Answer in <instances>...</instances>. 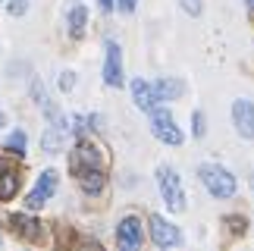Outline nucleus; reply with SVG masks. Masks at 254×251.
Listing matches in <instances>:
<instances>
[{
	"label": "nucleus",
	"instance_id": "4",
	"mask_svg": "<svg viewBox=\"0 0 254 251\" xmlns=\"http://www.w3.org/2000/svg\"><path fill=\"white\" fill-rule=\"evenodd\" d=\"M57 191V173L54 170H44L41 173V179H38V186L28 191V198H25V207L28 210H38V207H44V201L51 198Z\"/></svg>",
	"mask_w": 254,
	"mask_h": 251
},
{
	"label": "nucleus",
	"instance_id": "1",
	"mask_svg": "<svg viewBox=\"0 0 254 251\" xmlns=\"http://www.w3.org/2000/svg\"><path fill=\"white\" fill-rule=\"evenodd\" d=\"M198 173H201L204 188H207L213 198H232L236 195V176H232L229 170L217 167V163H204Z\"/></svg>",
	"mask_w": 254,
	"mask_h": 251
},
{
	"label": "nucleus",
	"instance_id": "18",
	"mask_svg": "<svg viewBox=\"0 0 254 251\" xmlns=\"http://www.w3.org/2000/svg\"><path fill=\"white\" fill-rule=\"evenodd\" d=\"M191 132L198 135V138L204 135V113H194V117H191Z\"/></svg>",
	"mask_w": 254,
	"mask_h": 251
},
{
	"label": "nucleus",
	"instance_id": "14",
	"mask_svg": "<svg viewBox=\"0 0 254 251\" xmlns=\"http://www.w3.org/2000/svg\"><path fill=\"white\" fill-rule=\"evenodd\" d=\"M41 144H44V151H47V154H57V151L63 148V129H60V126H54L51 132H44Z\"/></svg>",
	"mask_w": 254,
	"mask_h": 251
},
{
	"label": "nucleus",
	"instance_id": "21",
	"mask_svg": "<svg viewBox=\"0 0 254 251\" xmlns=\"http://www.w3.org/2000/svg\"><path fill=\"white\" fill-rule=\"evenodd\" d=\"M72 85H75V75H72V72H63V79H60V88H63V91H69Z\"/></svg>",
	"mask_w": 254,
	"mask_h": 251
},
{
	"label": "nucleus",
	"instance_id": "24",
	"mask_svg": "<svg viewBox=\"0 0 254 251\" xmlns=\"http://www.w3.org/2000/svg\"><path fill=\"white\" fill-rule=\"evenodd\" d=\"M248 6H251V9H254V0H248Z\"/></svg>",
	"mask_w": 254,
	"mask_h": 251
},
{
	"label": "nucleus",
	"instance_id": "11",
	"mask_svg": "<svg viewBox=\"0 0 254 251\" xmlns=\"http://www.w3.org/2000/svg\"><path fill=\"white\" fill-rule=\"evenodd\" d=\"M82 188H85V195H97V191L104 188V173L91 167V170H85L82 173Z\"/></svg>",
	"mask_w": 254,
	"mask_h": 251
},
{
	"label": "nucleus",
	"instance_id": "22",
	"mask_svg": "<svg viewBox=\"0 0 254 251\" xmlns=\"http://www.w3.org/2000/svg\"><path fill=\"white\" fill-rule=\"evenodd\" d=\"M135 3H138V0H116V6H120L123 13H135Z\"/></svg>",
	"mask_w": 254,
	"mask_h": 251
},
{
	"label": "nucleus",
	"instance_id": "13",
	"mask_svg": "<svg viewBox=\"0 0 254 251\" xmlns=\"http://www.w3.org/2000/svg\"><path fill=\"white\" fill-rule=\"evenodd\" d=\"M16 191H19V176L6 170L3 176H0V201H9V198L16 195Z\"/></svg>",
	"mask_w": 254,
	"mask_h": 251
},
{
	"label": "nucleus",
	"instance_id": "10",
	"mask_svg": "<svg viewBox=\"0 0 254 251\" xmlns=\"http://www.w3.org/2000/svg\"><path fill=\"white\" fill-rule=\"evenodd\" d=\"M154 91H157L160 101H176L179 94H185V82H179V79H160L157 85H154Z\"/></svg>",
	"mask_w": 254,
	"mask_h": 251
},
{
	"label": "nucleus",
	"instance_id": "20",
	"mask_svg": "<svg viewBox=\"0 0 254 251\" xmlns=\"http://www.w3.org/2000/svg\"><path fill=\"white\" fill-rule=\"evenodd\" d=\"M25 9H28V3H25V0H16V3H9V13H13V16H22Z\"/></svg>",
	"mask_w": 254,
	"mask_h": 251
},
{
	"label": "nucleus",
	"instance_id": "3",
	"mask_svg": "<svg viewBox=\"0 0 254 251\" xmlns=\"http://www.w3.org/2000/svg\"><path fill=\"white\" fill-rule=\"evenodd\" d=\"M151 132L157 135L163 144H182V132L176 129L170 110H163V107H160V110H157V107L151 110Z\"/></svg>",
	"mask_w": 254,
	"mask_h": 251
},
{
	"label": "nucleus",
	"instance_id": "6",
	"mask_svg": "<svg viewBox=\"0 0 254 251\" xmlns=\"http://www.w3.org/2000/svg\"><path fill=\"white\" fill-rule=\"evenodd\" d=\"M104 82L110 85V88H120V85H123V57H120V44H116V41H107Z\"/></svg>",
	"mask_w": 254,
	"mask_h": 251
},
{
	"label": "nucleus",
	"instance_id": "2",
	"mask_svg": "<svg viewBox=\"0 0 254 251\" xmlns=\"http://www.w3.org/2000/svg\"><path fill=\"white\" fill-rule=\"evenodd\" d=\"M157 182H160V195H163V201H167V207L173 210V214L185 210V191H182V182H179V176H176V170L160 167L157 170Z\"/></svg>",
	"mask_w": 254,
	"mask_h": 251
},
{
	"label": "nucleus",
	"instance_id": "7",
	"mask_svg": "<svg viewBox=\"0 0 254 251\" xmlns=\"http://www.w3.org/2000/svg\"><path fill=\"white\" fill-rule=\"evenodd\" d=\"M151 239H154L160 248H170V245H179V242H182V233L170 223V220L151 217Z\"/></svg>",
	"mask_w": 254,
	"mask_h": 251
},
{
	"label": "nucleus",
	"instance_id": "15",
	"mask_svg": "<svg viewBox=\"0 0 254 251\" xmlns=\"http://www.w3.org/2000/svg\"><path fill=\"white\" fill-rule=\"evenodd\" d=\"M9 226H13L16 233L28 236V239H35V236H38V223H35V220H25V217H9Z\"/></svg>",
	"mask_w": 254,
	"mask_h": 251
},
{
	"label": "nucleus",
	"instance_id": "23",
	"mask_svg": "<svg viewBox=\"0 0 254 251\" xmlns=\"http://www.w3.org/2000/svg\"><path fill=\"white\" fill-rule=\"evenodd\" d=\"M113 6H116V0H101V9H104V13H110Z\"/></svg>",
	"mask_w": 254,
	"mask_h": 251
},
{
	"label": "nucleus",
	"instance_id": "25",
	"mask_svg": "<svg viewBox=\"0 0 254 251\" xmlns=\"http://www.w3.org/2000/svg\"><path fill=\"white\" fill-rule=\"evenodd\" d=\"M0 126H3V113H0Z\"/></svg>",
	"mask_w": 254,
	"mask_h": 251
},
{
	"label": "nucleus",
	"instance_id": "19",
	"mask_svg": "<svg viewBox=\"0 0 254 251\" xmlns=\"http://www.w3.org/2000/svg\"><path fill=\"white\" fill-rule=\"evenodd\" d=\"M182 9H189L191 16H198L201 13V0H182Z\"/></svg>",
	"mask_w": 254,
	"mask_h": 251
},
{
	"label": "nucleus",
	"instance_id": "5",
	"mask_svg": "<svg viewBox=\"0 0 254 251\" xmlns=\"http://www.w3.org/2000/svg\"><path fill=\"white\" fill-rule=\"evenodd\" d=\"M232 123L242 138H254V101H236L232 104Z\"/></svg>",
	"mask_w": 254,
	"mask_h": 251
},
{
	"label": "nucleus",
	"instance_id": "9",
	"mask_svg": "<svg viewBox=\"0 0 254 251\" xmlns=\"http://www.w3.org/2000/svg\"><path fill=\"white\" fill-rule=\"evenodd\" d=\"M132 98H135V104H138L141 110H154L157 107V91H154V85H148L144 79H135L132 82Z\"/></svg>",
	"mask_w": 254,
	"mask_h": 251
},
{
	"label": "nucleus",
	"instance_id": "12",
	"mask_svg": "<svg viewBox=\"0 0 254 251\" xmlns=\"http://www.w3.org/2000/svg\"><path fill=\"white\" fill-rule=\"evenodd\" d=\"M85 22H88V9L85 6H75L72 13H69V32H72V38H82L85 35Z\"/></svg>",
	"mask_w": 254,
	"mask_h": 251
},
{
	"label": "nucleus",
	"instance_id": "17",
	"mask_svg": "<svg viewBox=\"0 0 254 251\" xmlns=\"http://www.w3.org/2000/svg\"><path fill=\"white\" fill-rule=\"evenodd\" d=\"M3 148H6L9 154H25V132H13V135L6 138Z\"/></svg>",
	"mask_w": 254,
	"mask_h": 251
},
{
	"label": "nucleus",
	"instance_id": "16",
	"mask_svg": "<svg viewBox=\"0 0 254 251\" xmlns=\"http://www.w3.org/2000/svg\"><path fill=\"white\" fill-rule=\"evenodd\" d=\"M79 160H85L88 167H97V163H101V154H97V148L94 144H79Z\"/></svg>",
	"mask_w": 254,
	"mask_h": 251
},
{
	"label": "nucleus",
	"instance_id": "8",
	"mask_svg": "<svg viewBox=\"0 0 254 251\" xmlns=\"http://www.w3.org/2000/svg\"><path fill=\"white\" fill-rule=\"evenodd\" d=\"M116 242H120V248L126 251H135L141 245V223L138 217H126L120 226H116Z\"/></svg>",
	"mask_w": 254,
	"mask_h": 251
}]
</instances>
